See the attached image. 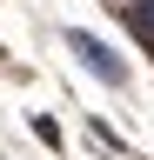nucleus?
<instances>
[{
	"mask_svg": "<svg viewBox=\"0 0 154 160\" xmlns=\"http://www.w3.org/2000/svg\"><path fill=\"white\" fill-rule=\"evenodd\" d=\"M61 40H67V53H74V60H81V67H87L94 80H101V87H114V93H121V87H127V80H134V67H127V60H121V53H114V47H107V40H101V33H87V27H67Z\"/></svg>",
	"mask_w": 154,
	"mask_h": 160,
	"instance_id": "f257e3e1",
	"label": "nucleus"
},
{
	"mask_svg": "<svg viewBox=\"0 0 154 160\" xmlns=\"http://www.w3.org/2000/svg\"><path fill=\"white\" fill-rule=\"evenodd\" d=\"M114 13H121V27H127V40H134V47H141V53H154V0H121Z\"/></svg>",
	"mask_w": 154,
	"mask_h": 160,
	"instance_id": "f03ea898",
	"label": "nucleus"
},
{
	"mask_svg": "<svg viewBox=\"0 0 154 160\" xmlns=\"http://www.w3.org/2000/svg\"><path fill=\"white\" fill-rule=\"evenodd\" d=\"M27 127H34V140H40V147H54V153L67 147V133H61V120H54V113H34Z\"/></svg>",
	"mask_w": 154,
	"mask_h": 160,
	"instance_id": "7ed1b4c3",
	"label": "nucleus"
},
{
	"mask_svg": "<svg viewBox=\"0 0 154 160\" xmlns=\"http://www.w3.org/2000/svg\"><path fill=\"white\" fill-rule=\"evenodd\" d=\"M87 133H94V147H107V153H127V147H121V133H114L107 120H87Z\"/></svg>",
	"mask_w": 154,
	"mask_h": 160,
	"instance_id": "20e7f679",
	"label": "nucleus"
}]
</instances>
